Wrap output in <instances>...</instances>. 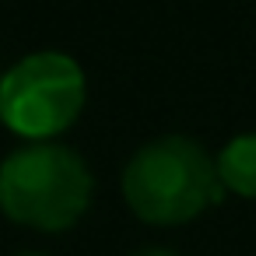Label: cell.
Listing matches in <instances>:
<instances>
[{
    "instance_id": "cell-3",
    "label": "cell",
    "mask_w": 256,
    "mask_h": 256,
    "mask_svg": "<svg viewBox=\"0 0 256 256\" xmlns=\"http://www.w3.org/2000/svg\"><path fill=\"white\" fill-rule=\"evenodd\" d=\"M84 102H88L84 67L60 50L28 53L0 78V123L28 137V144L70 130Z\"/></svg>"
},
{
    "instance_id": "cell-5",
    "label": "cell",
    "mask_w": 256,
    "mask_h": 256,
    "mask_svg": "<svg viewBox=\"0 0 256 256\" xmlns=\"http://www.w3.org/2000/svg\"><path fill=\"white\" fill-rule=\"evenodd\" d=\"M134 256H179V252H172V249H140Z\"/></svg>"
},
{
    "instance_id": "cell-1",
    "label": "cell",
    "mask_w": 256,
    "mask_h": 256,
    "mask_svg": "<svg viewBox=\"0 0 256 256\" xmlns=\"http://www.w3.org/2000/svg\"><path fill=\"white\" fill-rule=\"evenodd\" d=\"M221 196L214 158L182 134L148 140L123 168V200L148 224H186Z\"/></svg>"
},
{
    "instance_id": "cell-2",
    "label": "cell",
    "mask_w": 256,
    "mask_h": 256,
    "mask_svg": "<svg viewBox=\"0 0 256 256\" xmlns=\"http://www.w3.org/2000/svg\"><path fill=\"white\" fill-rule=\"evenodd\" d=\"M92 196V168L64 144H22L0 165V210L14 224L36 232H67L88 214Z\"/></svg>"
},
{
    "instance_id": "cell-4",
    "label": "cell",
    "mask_w": 256,
    "mask_h": 256,
    "mask_svg": "<svg viewBox=\"0 0 256 256\" xmlns=\"http://www.w3.org/2000/svg\"><path fill=\"white\" fill-rule=\"evenodd\" d=\"M218 179L224 193H235L242 200H256V134H238L232 137L218 158Z\"/></svg>"
},
{
    "instance_id": "cell-6",
    "label": "cell",
    "mask_w": 256,
    "mask_h": 256,
    "mask_svg": "<svg viewBox=\"0 0 256 256\" xmlns=\"http://www.w3.org/2000/svg\"><path fill=\"white\" fill-rule=\"evenodd\" d=\"M18 256H42V252H18Z\"/></svg>"
}]
</instances>
